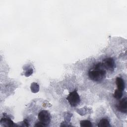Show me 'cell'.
Wrapping results in <instances>:
<instances>
[{
    "label": "cell",
    "mask_w": 127,
    "mask_h": 127,
    "mask_svg": "<svg viewBox=\"0 0 127 127\" xmlns=\"http://www.w3.org/2000/svg\"><path fill=\"white\" fill-rule=\"evenodd\" d=\"M98 126L100 127H110V125L108 120L106 118H103L99 121Z\"/></svg>",
    "instance_id": "obj_7"
},
{
    "label": "cell",
    "mask_w": 127,
    "mask_h": 127,
    "mask_svg": "<svg viewBox=\"0 0 127 127\" xmlns=\"http://www.w3.org/2000/svg\"><path fill=\"white\" fill-rule=\"evenodd\" d=\"M39 122L44 124L46 127L47 126L51 121L50 114L48 111L46 110H42L38 115Z\"/></svg>",
    "instance_id": "obj_3"
},
{
    "label": "cell",
    "mask_w": 127,
    "mask_h": 127,
    "mask_svg": "<svg viewBox=\"0 0 127 127\" xmlns=\"http://www.w3.org/2000/svg\"><path fill=\"white\" fill-rule=\"evenodd\" d=\"M116 108L117 110L122 112L127 113V98L125 97L121 100L116 105Z\"/></svg>",
    "instance_id": "obj_5"
},
{
    "label": "cell",
    "mask_w": 127,
    "mask_h": 127,
    "mask_svg": "<svg viewBox=\"0 0 127 127\" xmlns=\"http://www.w3.org/2000/svg\"><path fill=\"white\" fill-rule=\"evenodd\" d=\"M34 126H35V127H46L44 124H43L42 123H41L40 122H37L36 124H35Z\"/></svg>",
    "instance_id": "obj_11"
},
{
    "label": "cell",
    "mask_w": 127,
    "mask_h": 127,
    "mask_svg": "<svg viewBox=\"0 0 127 127\" xmlns=\"http://www.w3.org/2000/svg\"><path fill=\"white\" fill-rule=\"evenodd\" d=\"M0 123H1V125H2L4 123V125L3 126H5V124H6V126H12V125L13 124L12 121L8 117L2 118L0 120Z\"/></svg>",
    "instance_id": "obj_8"
},
{
    "label": "cell",
    "mask_w": 127,
    "mask_h": 127,
    "mask_svg": "<svg viewBox=\"0 0 127 127\" xmlns=\"http://www.w3.org/2000/svg\"><path fill=\"white\" fill-rule=\"evenodd\" d=\"M66 99L68 101L70 106L73 107H76L80 102V98L76 90H74L70 92Z\"/></svg>",
    "instance_id": "obj_2"
},
{
    "label": "cell",
    "mask_w": 127,
    "mask_h": 127,
    "mask_svg": "<svg viewBox=\"0 0 127 127\" xmlns=\"http://www.w3.org/2000/svg\"><path fill=\"white\" fill-rule=\"evenodd\" d=\"M102 65L106 70L113 71L116 67V64L114 59L112 58H106L103 60L101 62Z\"/></svg>",
    "instance_id": "obj_4"
},
{
    "label": "cell",
    "mask_w": 127,
    "mask_h": 127,
    "mask_svg": "<svg viewBox=\"0 0 127 127\" xmlns=\"http://www.w3.org/2000/svg\"><path fill=\"white\" fill-rule=\"evenodd\" d=\"M123 91H121L118 89H116L113 94V96L115 98L117 99H120L123 96Z\"/></svg>",
    "instance_id": "obj_9"
},
{
    "label": "cell",
    "mask_w": 127,
    "mask_h": 127,
    "mask_svg": "<svg viewBox=\"0 0 127 127\" xmlns=\"http://www.w3.org/2000/svg\"><path fill=\"white\" fill-rule=\"evenodd\" d=\"M107 70L101 62L97 63L88 71L89 78L95 82H101L106 77Z\"/></svg>",
    "instance_id": "obj_1"
},
{
    "label": "cell",
    "mask_w": 127,
    "mask_h": 127,
    "mask_svg": "<svg viewBox=\"0 0 127 127\" xmlns=\"http://www.w3.org/2000/svg\"><path fill=\"white\" fill-rule=\"evenodd\" d=\"M116 82L117 86V89L123 91L125 88V83L124 79L121 77H117L116 78Z\"/></svg>",
    "instance_id": "obj_6"
},
{
    "label": "cell",
    "mask_w": 127,
    "mask_h": 127,
    "mask_svg": "<svg viewBox=\"0 0 127 127\" xmlns=\"http://www.w3.org/2000/svg\"><path fill=\"white\" fill-rule=\"evenodd\" d=\"M80 125L82 127H90L92 126L91 122L88 120H83L80 121Z\"/></svg>",
    "instance_id": "obj_10"
}]
</instances>
